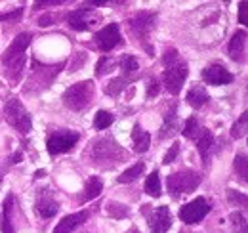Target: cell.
<instances>
[{
  "label": "cell",
  "mask_w": 248,
  "mask_h": 233,
  "mask_svg": "<svg viewBox=\"0 0 248 233\" xmlns=\"http://www.w3.org/2000/svg\"><path fill=\"white\" fill-rule=\"evenodd\" d=\"M32 34L31 33H21L14 38V42L6 48L4 56H2V65L6 69V77L10 81H19L23 69H25V61H27V46L31 44Z\"/></svg>",
  "instance_id": "1"
},
{
  "label": "cell",
  "mask_w": 248,
  "mask_h": 233,
  "mask_svg": "<svg viewBox=\"0 0 248 233\" xmlns=\"http://www.w3.org/2000/svg\"><path fill=\"white\" fill-rule=\"evenodd\" d=\"M88 157H90L92 165L101 166L105 161H109V166H113V165L123 163L126 153H124L123 147L119 146L117 142H113L111 138H101V140H95L92 144Z\"/></svg>",
  "instance_id": "2"
},
{
  "label": "cell",
  "mask_w": 248,
  "mask_h": 233,
  "mask_svg": "<svg viewBox=\"0 0 248 233\" xmlns=\"http://www.w3.org/2000/svg\"><path fill=\"white\" fill-rule=\"evenodd\" d=\"M63 103L65 107L73 111H82L86 109L93 100V83L92 81H82L73 86H69L63 92Z\"/></svg>",
  "instance_id": "3"
},
{
  "label": "cell",
  "mask_w": 248,
  "mask_h": 233,
  "mask_svg": "<svg viewBox=\"0 0 248 233\" xmlns=\"http://www.w3.org/2000/svg\"><path fill=\"white\" fill-rule=\"evenodd\" d=\"M4 115L10 126H14L19 134H29L32 130V122L31 116L27 113V109L23 107V103L17 100V98H10L6 103H4Z\"/></svg>",
  "instance_id": "4"
},
{
  "label": "cell",
  "mask_w": 248,
  "mask_h": 233,
  "mask_svg": "<svg viewBox=\"0 0 248 233\" xmlns=\"http://www.w3.org/2000/svg\"><path fill=\"white\" fill-rule=\"evenodd\" d=\"M201 180L202 176L199 172H193V170H182V172H174V174L168 176L166 180V187L170 191V195L174 199L182 197L184 193H191L193 189H197L201 185Z\"/></svg>",
  "instance_id": "5"
},
{
  "label": "cell",
  "mask_w": 248,
  "mask_h": 233,
  "mask_svg": "<svg viewBox=\"0 0 248 233\" xmlns=\"http://www.w3.org/2000/svg\"><path fill=\"white\" fill-rule=\"evenodd\" d=\"M78 140H80V134H78V132L58 130V132H54V134L48 136L46 147H48V153H50V155H62V153L71 151L73 147L77 146Z\"/></svg>",
  "instance_id": "6"
},
{
  "label": "cell",
  "mask_w": 248,
  "mask_h": 233,
  "mask_svg": "<svg viewBox=\"0 0 248 233\" xmlns=\"http://www.w3.org/2000/svg\"><path fill=\"white\" fill-rule=\"evenodd\" d=\"M187 79V63L186 61H176L174 65L166 67L164 73H162V83H164V88L172 94V96H178L180 90L184 86Z\"/></svg>",
  "instance_id": "7"
},
{
  "label": "cell",
  "mask_w": 248,
  "mask_h": 233,
  "mask_svg": "<svg viewBox=\"0 0 248 233\" xmlns=\"http://www.w3.org/2000/svg\"><path fill=\"white\" fill-rule=\"evenodd\" d=\"M210 210H212V206H210V203H208L204 197H197V199H193L191 203L184 204V206L180 208V218H182V222H186V224H199V222L204 220V216H206Z\"/></svg>",
  "instance_id": "8"
},
{
  "label": "cell",
  "mask_w": 248,
  "mask_h": 233,
  "mask_svg": "<svg viewBox=\"0 0 248 233\" xmlns=\"http://www.w3.org/2000/svg\"><path fill=\"white\" fill-rule=\"evenodd\" d=\"M156 21V16L151 12H138L134 17L128 19V29L130 33L138 38V40H145L149 36V33L153 31Z\"/></svg>",
  "instance_id": "9"
},
{
  "label": "cell",
  "mask_w": 248,
  "mask_h": 233,
  "mask_svg": "<svg viewBox=\"0 0 248 233\" xmlns=\"http://www.w3.org/2000/svg\"><path fill=\"white\" fill-rule=\"evenodd\" d=\"M67 21H69V27H73L75 31H90L101 21V16L95 14L92 8L84 6V8H78V10L71 12Z\"/></svg>",
  "instance_id": "10"
},
{
  "label": "cell",
  "mask_w": 248,
  "mask_h": 233,
  "mask_svg": "<svg viewBox=\"0 0 248 233\" xmlns=\"http://www.w3.org/2000/svg\"><path fill=\"white\" fill-rule=\"evenodd\" d=\"M93 40H95V44H97V48L101 52H111L113 48H117L123 42L121 29H119L117 23H109L107 27H103L99 33H95Z\"/></svg>",
  "instance_id": "11"
},
{
  "label": "cell",
  "mask_w": 248,
  "mask_h": 233,
  "mask_svg": "<svg viewBox=\"0 0 248 233\" xmlns=\"http://www.w3.org/2000/svg\"><path fill=\"white\" fill-rule=\"evenodd\" d=\"M147 220H149V228L153 233H166L172 226V214H170V208L166 204L162 206H156L155 210L149 208L147 204Z\"/></svg>",
  "instance_id": "12"
},
{
  "label": "cell",
  "mask_w": 248,
  "mask_h": 233,
  "mask_svg": "<svg viewBox=\"0 0 248 233\" xmlns=\"http://www.w3.org/2000/svg\"><path fill=\"white\" fill-rule=\"evenodd\" d=\"M202 79L206 84H212V86H221V84H231L233 83V75L219 63H212L208 67L202 69Z\"/></svg>",
  "instance_id": "13"
},
{
  "label": "cell",
  "mask_w": 248,
  "mask_h": 233,
  "mask_svg": "<svg viewBox=\"0 0 248 233\" xmlns=\"http://www.w3.org/2000/svg\"><path fill=\"white\" fill-rule=\"evenodd\" d=\"M180 130V116H178V105L172 103L170 109L164 115V122L158 130V140H168Z\"/></svg>",
  "instance_id": "14"
},
{
  "label": "cell",
  "mask_w": 248,
  "mask_h": 233,
  "mask_svg": "<svg viewBox=\"0 0 248 233\" xmlns=\"http://www.w3.org/2000/svg\"><path fill=\"white\" fill-rule=\"evenodd\" d=\"M88 220V212H75L62 218V222H58V226L54 228V233H71L73 230H77L80 224H84Z\"/></svg>",
  "instance_id": "15"
},
{
  "label": "cell",
  "mask_w": 248,
  "mask_h": 233,
  "mask_svg": "<svg viewBox=\"0 0 248 233\" xmlns=\"http://www.w3.org/2000/svg\"><path fill=\"white\" fill-rule=\"evenodd\" d=\"M245 52H247V31H237L229 42V56L233 61H245Z\"/></svg>",
  "instance_id": "16"
},
{
  "label": "cell",
  "mask_w": 248,
  "mask_h": 233,
  "mask_svg": "<svg viewBox=\"0 0 248 233\" xmlns=\"http://www.w3.org/2000/svg\"><path fill=\"white\" fill-rule=\"evenodd\" d=\"M197 149H199V153H201L202 165H208L210 153H212V149H214V134H212L208 128H201V134L197 136Z\"/></svg>",
  "instance_id": "17"
},
{
  "label": "cell",
  "mask_w": 248,
  "mask_h": 233,
  "mask_svg": "<svg viewBox=\"0 0 248 233\" xmlns=\"http://www.w3.org/2000/svg\"><path fill=\"white\" fill-rule=\"evenodd\" d=\"M132 144H134V151L136 153H145L149 146H151V136L147 130H143L140 126V122L134 124V130H132Z\"/></svg>",
  "instance_id": "18"
},
{
  "label": "cell",
  "mask_w": 248,
  "mask_h": 233,
  "mask_svg": "<svg viewBox=\"0 0 248 233\" xmlns=\"http://www.w3.org/2000/svg\"><path fill=\"white\" fill-rule=\"evenodd\" d=\"M34 210H36V214L38 216H42V218H54L58 212H60V204L56 203L50 195H42L36 204H34Z\"/></svg>",
  "instance_id": "19"
},
{
  "label": "cell",
  "mask_w": 248,
  "mask_h": 233,
  "mask_svg": "<svg viewBox=\"0 0 248 233\" xmlns=\"http://www.w3.org/2000/svg\"><path fill=\"white\" fill-rule=\"evenodd\" d=\"M187 103L193 107V109H201L208 100H210V96H208V92L204 90L202 84H193V88L187 92Z\"/></svg>",
  "instance_id": "20"
},
{
  "label": "cell",
  "mask_w": 248,
  "mask_h": 233,
  "mask_svg": "<svg viewBox=\"0 0 248 233\" xmlns=\"http://www.w3.org/2000/svg\"><path fill=\"white\" fill-rule=\"evenodd\" d=\"M16 197L10 193L4 201V210H2V233H16L14 224H12V210H14Z\"/></svg>",
  "instance_id": "21"
},
{
  "label": "cell",
  "mask_w": 248,
  "mask_h": 233,
  "mask_svg": "<svg viewBox=\"0 0 248 233\" xmlns=\"http://www.w3.org/2000/svg\"><path fill=\"white\" fill-rule=\"evenodd\" d=\"M103 189V182L97 178V176H90L88 182H86V187H84V193L80 197V203H86V201H92L95 199Z\"/></svg>",
  "instance_id": "22"
},
{
  "label": "cell",
  "mask_w": 248,
  "mask_h": 233,
  "mask_svg": "<svg viewBox=\"0 0 248 233\" xmlns=\"http://www.w3.org/2000/svg\"><path fill=\"white\" fill-rule=\"evenodd\" d=\"M145 193L151 197H160V178H158V170H153L145 180Z\"/></svg>",
  "instance_id": "23"
},
{
  "label": "cell",
  "mask_w": 248,
  "mask_h": 233,
  "mask_svg": "<svg viewBox=\"0 0 248 233\" xmlns=\"http://www.w3.org/2000/svg\"><path fill=\"white\" fill-rule=\"evenodd\" d=\"M143 170H145L143 163H138V165H134L132 168L124 170L123 174L119 176V183H128V182H134V180H138L140 176L143 174Z\"/></svg>",
  "instance_id": "24"
},
{
  "label": "cell",
  "mask_w": 248,
  "mask_h": 233,
  "mask_svg": "<svg viewBox=\"0 0 248 233\" xmlns=\"http://www.w3.org/2000/svg\"><path fill=\"white\" fill-rule=\"evenodd\" d=\"M113 120H115V116L111 115L109 111H97L95 116H93V128L95 130H105V128H109L113 124Z\"/></svg>",
  "instance_id": "25"
},
{
  "label": "cell",
  "mask_w": 248,
  "mask_h": 233,
  "mask_svg": "<svg viewBox=\"0 0 248 233\" xmlns=\"http://www.w3.org/2000/svg\"><path fill=\"white\" fill-rule=\"evenodd\" d=\"M229 220H231L233 233H247V218H245V214H243V212H239V210L231 212Z\"/></svg>",
  "instance_id": "26"
},
{
  "label": "cell",
  "mask_w": 248,
  "mask_h": 233,
  "mask_svg": "<svg viewBox=\"0 0 248 233\" xmlns=\"http://www.w3.org/2000/svg\"><path fill=\"white\" fill-rule=\"evenodd\" d=\"M247 128H248V113H243V115L239 116V120H237L233 126H231V136H233L235 140L245 138Z\"/></svg>",
  "instance_id": "27"
},
{
  "label": "cell",
  "mask_w": 248,
  "mask_h": 233,
  "mask_svg": "<svg viewBox=\"0 0 248 233\" xmlns=\"http://www.w3.org/2000/svg\"><path fill=\"white\" fill-rule=\"evenodd\" d=\"M184 136H186L187 140H193V138H197L199 134H201V126H199V120H197V116H189L186 120V126H184Z\"/></svg>",
  "instance_id": "28"
},
{
  "label": "cell",
  "mask_w": 248,
  "mask_h": 233,
  "mask_svg": "<svg viewBox=\"0 0 248 233\" xmlns=\"http://www.w3.org/2000/svg\"><path fill=\"white\" fill-rule=\"evenodd\" d=\"M115 69V61L109 56H101V59L95 63V77H103Z\"/></svg>",
  "instance_id": "29"
},
{
  "label": "cell",
  "mask_w": 248,
  "mask_h": 233,
  "mask_svg": "<svg viewBox=\"0 0 248 233\" xmlns=\"http://www.w3.org/2000/svg\"><path fill=\"white\" fill-rule=\"evenodd\" d=\"M235 172H237V178H241L243 183H247L248 170H247V155L245 153H239L235 157Z\"/></svg>",
  "instance_id": "30"
},
{
  "label": "cell",
  "mask_w": 248,
  "mask_h": 233,
  "mask_svg": "<svg viewBox=\"0 0 248 233\" xmlns=\"http://www.w3.org/2000/svg\"><path fill=\"white\" fill-rule=\"evenodd\" d=\"M121 67H123L124 79H128L130 75L138 73V69H140V65H138V59L134 58V56H124L123 63H121Z\"/></svg>",
  "instance_id": "31"
},
{
  "label": "cell",
  "mask_w": 248,
  "mask_h": 233,
  "mask_svg": "<svg viewBox=\"0 0 248 233\" xmlns=\"http://www.w3.org/2000/svg\"><path fill=\"white\" fill-rule=\"evenodd\" d=\"M227 197H229V203L235 204V206H247V195L245 193H237L235 189H227Z\"/></svg>",
  "instance_id": "32"
},
{
  "label": "cell",
  "mask_w": 248,
  "mask_h": 233,
  "mask_svg": "<svg viewBox=\"0 0 248 233\" xmlns=\"http://www.w3.org/2000/svg\"><path fill=\"white\" fill-rule=\"evenodd\" d=\"M107 212H109V214H111L113 218H115V216H117V218H124V216L128 214V208H126L124 204L109 203V204H107Z\"/></svg>",
  "instance_id": "33"
},
{
  "label": "cell",
  "mask_w": 248,
  "mask_h": 233,
  "mask_svg": "<svg viewBox=\"0 0 248 233\" xmlns=\"http://www.w3.org/2000/svg\"><path fill=\"white\" fill-rule=\"evenodd\" d=\"M23 16V8H16L14 12H4L0 14V21H17Z\"/></svg>",
  "instance_id": "34"
},
{
  "label": "cell",
  "mask_w": 248,
  "mask_h": 233,
  "mask_svg": "<svg viewBox=\"0 0 248 233\" xmlns=\"http://www.w3.org/2000/svg\"><path fill=\"white\" fill-rule=\"evenodd\" d=\"M176 61H180V52H178V50H168V52L162 56L164 67H170V65H174Z\"/></svg>",
  "instance_id": "35"
},
{
  "label": "cell",
  "mask_w": 248,
  "mask_h": 233,
  "mask_svg": "<svg viewBox=\"0 0 248 233\" xmlns=\"http://www.w3.org/2000/svg\"><path fill=\"white\" fill-rule=\"evenodd\" d=\"M178 153H180V144H174V146L170 147V151H168V153L164 155L162 163H164V165H170V163H172V161H174V159L178 157Z\"/></svg>",
  "instance_id": "36"
},
{
  "label": "cell",
  "mask_w": 248,
  "mask_h": 233,
  "mask_svg": "<svg viewBox=\"0 0 248 233\" xmlns=\"http://www.w3.org/2000/svg\"><path fill=\"white\" fill-rule=\"evenodd\" d=\"M158 88H160V84H158V81H156L155 77L151 79V83H149V90H147V98H155L156 94H158Z\"/></svg>",
  "instance_id": "37"
},
{
  "label": "cell",
  "mask_w": 248,
  "mask_h": 233,
  "mask_svg": "<svg viewBox=\"0 0 248 233\" xmlns=\"http://www.w3.org/2000/svg\"><path fill=\"white\" fill-rule=\"evenodd\" d=\"M239 23H247V2L239 4Z\"/></svg>",
  "instance_id": "38"
},
{
  "label": "cell",
  "mask_w": 248,
  "mask_h": 233,
  "mask_svg": "<svg viewBox=\"0 0 248 233\" xmlns=\"http://www.w3.org/2000/svg\"><path fill=\"white\" fill-rule=\"evenodd\" d=\"M62 4H65L63 0H48V2H36L34 6L40 8V6H62Z\"/></svg>",
  "instance_id": "39"
},
{
  "label": "cell",
  "mask_w": 248,
  "mask_h": 233,
  "mask_svg": "<svg viewBox=\"0 0 248 233\" xmlns=\"http://www.w3.org/2000/svg\"><path fill=\"white\" fill-rule=\"evenodd\" d=\"M0 183H2V172H0Z\"/></svg>",
  "instance_id": "40"
},
{
  "label": "cell",
  "mask_w": 248,
  "mask_h": 233,
  "mask_svg": "<svg viewBox=\"0 0 248 233\" xmlns=\"http://www.w3.org/2000/svg\"><path fill=\"white\" fill-rule=\"evenodd\" d=\"M132 233H140V232H138V230H134V232H132Z\"/></svg>",
  "instance_id": "41"
}]
</instances>
